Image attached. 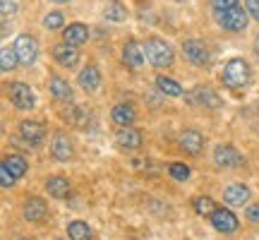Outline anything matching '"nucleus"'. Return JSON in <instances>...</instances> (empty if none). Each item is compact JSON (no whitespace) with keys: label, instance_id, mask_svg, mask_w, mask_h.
<instances>
[{"label":"nucleus","instance_id":"nucleus-1","mask_svg":"<svg viewBox=\"0 0 259 240\" xmlns=\"http://www.w3.org/2000/svg\"><path fill=\"white\" fill-rule=\"evenodd\" d=\"M250 77H252L250 63H247L245 58H231L221 72V82H223V87L238 92V89L250 84Z\"/></svg>","mask_w":259,"mask_h":240},{"label":"nucleus","instance_id":"nucleus-2","mask_svg":"<svg viewBox=\"0 0 259 240\" xmlns=\"http://www.w3.org/2000/svg\"><path fill=\"white\" fill-rule=\"evenodd\" d=\"M211 15L216 19V24L226 31H233V34H238V31H245L247 29V22H250V12L242 8H211Z\"/></svg>","mask_w":259,"mask_h":240},{"label":"nucleus","instance_id":"nucleus-3","mask_svg":"<svg viewBox=\"0 0 259 240\" xmlns=\"http://www.w3.org/2000/svg\"><path fill=\"white\" fill-rule=\"evenodd\" d=\"M144 53H147V60L154 65V67H170L173 60H176V53H173L170 44H166L163 38H156V36L147 38Z\"/></svg>","mask_w":259,"mask_h":240},{"label":"nucleus","instance_id":"nucleus-4","mask_svg":"<svg viewBox=\"0 0 259 240\" xmlns=\"http://www.w3.org/2000/svg\"><path fill=\"white\" fill-rule=\"evenodd\" d=\"M8 96H10V101H12V106H17L19 111H31L36 106V94L24 82H10Z\"/></svg>","mask_w":259,"mask_h":240},{"label":"nucleus","instance_id":"nucleus-5","mask_svg":"<svg viewBox=\"0 0 259 240\" xmlns=\"http://www.w3.org/2000/svg\"><path fill=\"white\" fill-rule=\"evenodd\" d=\"M12 48H15V53H17V58H19V65L31 67V65L36 63L38 44L31 34H22V36H17V41H15V46Z\"/></svg>","mask_w":259,"mask_h":240},{"label":"nucleus","instance_id":"nucleus-6","mask_svg":"<svg viewBox=\"0 0 259 240\" xmlns=\"http://www.w3.org/2000/svg\"><path fill=\"white\" fill-rule=\"evenodd\" d=\"M183 56H185L192 65H197V67H204V65L211 63L209 48L204 46L202 41H197V38H187V41H183Z\"/></svg>","mask_w":259,"mask_h":240},{"label":"nucleus","instance_id":"nucleus-7","mask_svg":"<svg viewBox=\"0 0 259 240\" xmlns=\"http://www.w3.org/2000/svg\"><path fill=\"white\" fill-rule=\"evenodd\" d=\"M209 221L211 226L216 228L219 233H235L238 231V216L231 212V209H226V207H216V212L209 216Z\"/></svg>","mask_w":259,"mask_h":240},{"label":"nucleus","instance_id":"nucleus-8","mask_svg":"<svg viewBox=\"0 0 259 240\" xmlns=\"http://www.w3.org/2000/svg\"><path fill=\"white\" fill-rule=\"evenodd\" d=\"M19 135L27 142L29 147H38L44 139H46V128L36 123V120H22L19 123Z\"/></svg>","mask_w":259,"mask_h":240},{"label":"nucleus","instance_id":"nucleus-9","mask_svg":"<svg viewBox=\"0 0 259 240\" xmlns=\"http://www.w3.org/2000/svg\"><path fill=\"white\" fill-rule=\"evenodd\" d=\"M213 164L219 168H235L242 164V156L238 154V149L231 144H219L213 149Z\"/></svg>","mask_w":259,"mask_h":240},{"label":"nucleus","instance_id":"nucleus-10","mask_svg":"<svg viewBox=\"0 0 259 240\" xmlns=\"http://www.w3.org/2000/svg\"><path fill=\"white\" fill-rule=\"evenodd\" d=\"M22 214H24V219L31 223H41L46 219L48 214V207L46 202L41 199V197H27L24 199V207H22Z\"/></svg>","mask_w":259,"mask_h":240},{"label":"nucleus","instance_id":"nucleus-11","mask_svg":"<svg viewBox=\"0 0 259 240\" xmlns=\"http://www.w3.org/2000/svg\"><path fill=\"white\" fill-rule=\"evenodd\" d=\"M122 60L130 65V67H142L144 60H147V53H144V46L135 41V38H130L127 44L122 46Z\"/></svg>","mask_w":259,"mask_h":240},{"label":"nucleus","instance_id":"nucleus-12","mask_svg":"<svg viewBox=\"0 0 259 240\" xmlns=\"http://www.w3.org/2000/svg\"><path fill=\"white\" fill-rule=\"evenodd\" d=\"M51 56H53V60H56L58 65H63V67H74L77 65V60H79V53H77V48L70 46V44H58V46H53V51H51Z\"/></svg>","mask_w":259,"mask_h":240},{"label":"nucleus","instance_id":"nucleus-13","mask_svg":"<svg viewBox=\"0 0 259 240\" xmlns=\"http://www.w3.org/2000/svg\"><path fill=\"white\" fill-rule=\"evenodd\" d=\"M192 101L199 103V106H204V108H211V111H219L223 106L221 96L213 92V89H209V87H197L192 92Z\"/></svg>","mask_w":259,"mask_h":240},{"label":"nucleus","instance_id":"nucleus-14","mask_svg":"<svg viewBox=\"0 0 259 240\" xmlns=\"http://www.w3.org/2000/svg\"><path fill=\"white\" fill-rule=\"evenodd\" d=\"M115 144L125 151H137V149H142V135L135 128H122L115 135Z\"/></svg>","mask_w":259,"mask_h":240},{"label":"nucleus","instance_id":"nucleus-15","mask_svg":"<svg viewBox=\"0 0 259 240\" xmlns=\"http://www.w3.org/2000/svg\"><path fill=\"white\" fill-rule=\"evenodd\" d=\"M63 38H65V44H70V46L77 48L89 41V29H87V24H82V22H74V24L63 29Z\"/></svg>","mask_w":259,"mask_h":240},{"label":"nucleus","instance_id":"nucleus-16","mask_svg":"<svg viewBox=\"0 0 259 240\" xmlns=\"http://www.w3.org/2000/svg\"><path fill=\"white\" fill-rule=\"evenodd\" d=\"M51 156L58 158V161H67L72 156V142L65 132H58L56 137L51 139Z\"/></svg>","mask_w":259,"mask_h":240},{"label":"nucleus","instance_id":"nucleus-17","mask_svg":"<svg viewBox=\"0 0 259 240\" xmlns=\"http://www.w3.org/2000/svg\"><path fill=\"white\" fill-rule=\"evenodd\" d=\"M223 199L228 204H233V207H242V204L250 199V187L242 183H233L228 185L226 190H223Z\"/></svg>","mask_w":259,"mask_h":240},{"label":"nucleus","instance_id":"nucleus-18","mask_svg":"<svg viewBox=\"0 0 259 240\" xmlns=\"http://www.w3.org/2000/svg\"><path fill=\"white\" fill-rule=\"evenodd\" d=\"M111 118H113V123H118L120 128H132L137 113H135V106H130V103H118V106H113Z\"/></svg>","mask_w":259,"mask_h":240},{"label":"nucleus","instance_id":"nucleus-19","mask_svg":"<svg viewBox=\"0 0 259 240\" xmlns=\"http://www.w3.org/2000/svg\"><path fill=\"white\" fill-rule=\"evenodd\" d=\"M77 82H79V87H82L84 92H96V89H99V84H101V72H99V67L87 65L82 72H79Z\"/></svg>","mask_w":259,"mask_h":240},{"label":"nucleus","instance_id":"nucleus-20","mask_svg":"<svg viewBox=\"0 0 259 240\" xmlns=\"http://www.w3.org/2000/svg\"><path fill=\"white\" fill-rule=\"evenodd\" d=\"M180 147L185 149L187 154L197 156V154L204 149V137L197 132V130H185V132L180 135Z\"/></svg>","mask_w":259,"mask_h":240},{"label":"nucleus","instance_id":"nucleus-21","mask_svg":"<svg viewBox=\"0 0 259 240\" xmlns=\"http://www.w3.org/2000/svg\"><path fill=\"white\" fill-rule=\"evenodd\" d=\"M48 92L56 101H70L72 99V87H70V82H65L63 77H51L48 79Z\"/></svg>","mask_w":259,"mask_h":240},{"label":"nucleus","instance_id":"nucleus-22","mask_svg":"<svg viewBox=\"0 0 259 240\" xmlns=\"http://www.w3.org/2000/svg\"><path fill=\"white\" fill-rule=\"evenodd\" d=\"M46 192L51 194V197H56V199L70 197V180L63 176H51L46 180Z\"/></svg>","mask_w":259,"mask_h":240},{"label":"nucleus","instance_id":"nucleus-23","mask_svg":"<svg viewBox=\"0 0 259 240\" xmlns=\"http://www.w3.org/2000/svg\"><path fill=\"white\" fill-rule=\"evenodd\" d=\"M63 115L70 125H74V128H87L89 120H92V113L87 111L84 106H70V108H65Z\"/></svg>","mask_w":259,"mask_h":240},{"label":"nucleus","instance_id":"nucleus-24","mask_svg":"<svg viewBox=\"0 0 259 240\" xmlns=\"http://www.w3.org/2000/svg\"><path fill=\"white\" fill-rule=\"evenodd\" d=\"M3 166L8 168L10 173H12V176L19 180V178L27 176L29 164H27V158H24V156H19V154H12V156H8L5 161H3Z\"/></svg>","mask_w":259,"mask_h":240},{"label":"nucleus","instance_id":"nucleus-25","mask_svg":"<svg viewBox=\"0 0 259 240\" xmlns=\"http://www.w3.org/2000/svg\"><path fill=\"white\" fill-rule=\"evenodd\" d=\"M156 89L161 94H166V96H173V99L183 96V87H180L176 79L166 77V74H158V77H156Z\"/></svg>","mask_w":259,"mask_h":240},{"label":"nucleus","instance_id":"nucleus-26","mask_svg":"<svg viewBox=\"0 0 259 240\" xmlns=\"http://www.w3.org/2000/svg\"><path fill=\"white\" fill-rule=\"evenodd\" d=\"M67 235H70V240H89L92 238V228L84 221H70L67 223Z\"/></svg>","mask_w":259,"mask_h":240},{"label":"nucleus","instance_id":"nucleus-27","mask_svg":"<svg viewBox=\"0 0 259 240\" xmlns=\"http://www.w3.org/2000/svg\"><path fill=\"white\" fill-rule=\"evenodd\" d=\"M106 19H111V22H125V17H127V10L122 8L118 0H111L108 5H106Z\"/></svg>","mask_w":259,"mask_h":240},{"label":"nucleus","instance_id":"nucleus-28","mask_svg":"<svg viewBox=\"0 0 259 240\" xmlns=\"http://www.w3.org/2000/svg\"><path fill=\"white\" fill-rule=\"evenodd\" d=\"M192 207H194V212L199 214V216H211V214L216 212V204H213L211 197H194Z\"/></svg>","mask_w":259,"mask_h":240},{"label":"nucleus","instance_id":"nucleus-29","mask_svg":"<svg viewBox=\"0 0 259 240\" xmlns=\"http://www.w3.org/2000/svg\"><path fill=\"white\" fill-rule=\"evenodd\" d=\"M19 58L15 53V48H3V53H0V67H3V72H12L15 67H17Z\"/></svg>","mask_w":259,"mask_h":240},{"label":"nucleus","instance_id":"nucleus-30","mask_svg":"<svg viewBox=\"0 0 259 240\" xmlns=\"http://www.w3.org/2000/svg\"><path fill=\"white\" fill-rule=\"evenodd\" d=\"M63 24H65V15H63V12H58V10L48 12L46 17H44V27L51 29V31H56V29H63Z\"/></svg>","mask_w":259,"mask_h":240},{"label":"nucleus","instance_id":"nucleus-31","mask_svg":"<svg viewBox=\"0 0 259 240\" xmlns=\"http://www.w3.org/2000/svg\"><path fill=\"white\" fill-rule=\"evenodd\" d=\"M168 173L176 178V180H180V183H183V180H187V178H190V166H187V164L176 161V164H170V166H168Z\"/></svg>","mask_w":259,"mask_h":240},{"label":"nucleus","instance_id":"nucleus-32","mask_svg":"<svg viewBox=\"0 0 259 240\" xmlns=\"http://www.w3.org/2000/svg\"><path fill=\"white\" fill-rule=\"evenodd\" d=\"M19 10V3L17 0H0V12H3V19H10L15 17Z\"/></svg>","mask_w":259,"mask_h":240},{"label":"nucleus","instance_id":"nucleus-33","mask_svg":"<svg viewBox=\"0 0 259 240\" xmlns=\"http://www.w3.org/2000/svg\"><path fill=\"white\" fill-rule=\"evenodd\" d=\"M15 180H17V178L12 176V173H10L8 168H5V166H0V185H3L5 190H10V187H15Z\"/></svg>","mask_w":259,"mask_h":240},{"label":"nucleus","instance_id":"nucleus-34","mask_svg":"<svg viewBox=\"0 0 259 240\" xmlns=\"http://www.w3.org/2000/svg\"><path fill=\"white\" fill-rule=\"evenodd\" d=\"M211 8H240V0H211Z\"/></svg>","mask_w":259,"mask_h":240},{"label":"nucleus","instance_id":"nucleus-35","mask_svg":"<svg viewBox=\"0 0 259 240\" xmlns=\"http://www.w3.org/2000/svg\"><path fill=\"white\" fill-rule=\"evenodd\" d=\"M245 10L259 22V0H245Z\"/></svg>","mask_w":259,"mask_h":240},{"label":"nucleus","instance_id":"nucleus-36","mask_svg":"<svg viewBox=\"0 0 259 240\" xmlns=\"http://www.w3.org/2000/svg\"><path fill=\"white\" fill-rule=\"evenodd\" d=\"M247 221L259 223V202H254V204L247 207Z\"/></svg>","mask_w":259,"mask_h":240},{"label":"nucleus","instance_id":"nucleus-37","mask_svg":"<svg viewBox=\"0 0 259 240\" xmlns=\"http://www.w3.org/2000/svg\"><path fill=\"white\" fill-rule=\"evenodd\" d=\"M254 53H257V58H259V36L254 38Z\"/></svg>","mask_w":259,"mask_h":240},{"label":"nucleus","instance_id":"nucleus-38","mask_svg":"<svg viewBox=\"0 0 259 240\" xmlns=\"http://www.w3.org/2000/svg\"><path fill=\"white\" fill-rule=\"evenodd\" d=\"M53 3H58V5H65V3H70V0H53Z\"/></svg>","mask_w":259,"mask_h":240},{"label":"nucleus","instance_id":"nucleus-39","mask_svg":"<svg viewBox=\"0 0 259 240\" xmlns=\"http://www.w3.org/2000/svg\"><path fill=\"white\" fill-rule=\"evenodd\" d=\"M19 240H27V238H19Z\"/></svg>","mask_w":259,"mask_h":240},{"label":"nucleus","instance_id":"nucleus-40","mask_svg":"<svg viewBox=\"0 0 259 240\" xmlns=\"http://www.w3.org/2000/svg\"><path fill=\"white\" fill-rule=\"evenodd\" d=\"M257 106H259V103H257Z\"/></svg>","mask_w":259,"mask_h":240}]
</instances>
